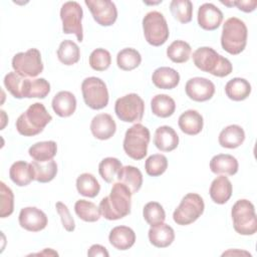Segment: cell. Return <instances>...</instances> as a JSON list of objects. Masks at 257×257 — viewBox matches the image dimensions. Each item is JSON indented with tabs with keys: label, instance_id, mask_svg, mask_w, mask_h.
<instances>
[{
	"label": "cell",
	"instance_id": "7402d4cb",
	"mask_svg": "<svg viewBox=\"0 0 257 257\" xmlns=\"http://www.w3.org/2000/svg\"><path fill=\"white\" fill-rule=\"evenodd\" d=\"M148 236L151 244L158 248L169 247L175 240L174 229L165 223L151 226Z\"/></svg>",
	"mask_w": 257,
	"mask_h": 257
},
{
	"label": "cell",
	"instance_id": "277c9868",
	"mask_svg": "<svg viewBox=\"0 0 257 257\" xmlns=\"http://www.w3.org/2000/svg\"><path fill=\"white\" fill-rule=\"evenodd\" d=\"M247 37L248 29L244 21L237 17H230L223 24L221 46L229 54H240L246 47Z\"/></svg>",
	"mask_w": 257,
	"mask_h": 257
},
{
	"label": "cell",
	"instance_id": "f6af8a7d",
	"mask_svg": "<svg viewBox=\"0 0 257 257\" xmlns=\"http://www.w3.org/2000/svg\"><path fill=\"white\" fill-rule=\"evenodd\" d=\"M24 77L16 73L15 71L8 72L4 77V85L6 89L15 97V98H22V84H23Z\"/></svg>",
	"mask_w": 257,
	"mask_h": 257
},
{
	"label": "cell",
	"instance_id": "d4e9b609",
	"mask_svg": "<svg viewBox=\"0 0 257 257\" xmlns=\"http://www.w3.org/2000/svg\"><path fill=\"white\" fill-rule=\"evenodd\" d=\"M239 164L235 157L229 154H219L210 161V169L216 175L233 176L238 172Z\"/></svg>",
	"mask_w": 257,
	"mask_h": 257
},
{
	"label": "cell",
	"instance_id": "d590c367",
	"mask_svg": "<svg viewBox=\"0 0 257 257\" xmlns=\"http://www.w3.org/2000/svg\"><path fill=\"white\" fill-rule=\"evenodd\" d=\"M141 62L142 56L140 52L132 47L121 49L116 55V64L121 70L124 71H131L137 68Z\"/></svg>",
	"mask_w": 257,
	"mask_h": 257
},
{
	"label": "cell",
	"instance_id": "5b68a950",
	"mask_svg": "<svg viewBox=\"0 0 257 257\" xmlns=\"http://www.w3.org/2000/svg\"><path fill=\"white\" fill-rule=\"evenodd\" d=\"M151 134L147 126L135 123L125 132L122 147L124 153L133 160H143L148 154Z\"/></svg>",
	"mask_w": 257,
	"mask_h": 257
},
{
	"label": "cell",
	"instance_id": "83f0119b",
	"mask_svg": "<svg viewBox=\"0 0 257 257\" xmlns=\"http://www.w3.org/2000/svg\"><path fill=\"white\" fill-rule=\"evenodd\" d=\"M9 177L11 181L19 187L29 185L34 180L32 165L24 161H17L13 163L9 170Z\"/></svg>",
	"mask_w": 257,
	"mask_h": 257
},
{
	"label": "cell",
	"instance_id": "e575fe53",
	"mask_svg": "<svg viewBox=\"0 0 257 257\" xmlns=\"http://www.w3.org/2000/svg\"><path fill=\"white\" fill-rule=\"evenodd\" d=\"M31 165L34 172V180L39 183L51 182L57 174V164L54 160L47 162L34 161Z\"/></svg>",
	"mask_w": 257,
	"mask_h": 257
},
{
	"label": "cell",
	"instance_id": "f1b7e54d",
	"mask_svg": "<svg viewBox=\"0 0 257 257\" xmlns=\"http://www.w3.org/2000/svg\"><path fill=\"white\" fill-rule=\"evenodd\" d=\"M117 182L125 185L131 193L137 194L143 185V174L140 169L134 166L121 167L116 175Z\"/></svg>",
	"mask_w": 257,
	"mask_h": 257
},
{
	"label": "cell",
	"instance_id": "7a4b0ae2",
	"mask_svg": "<svg viewBox=\"0 0 257 257\" xmlns=\"http://www.w3.org/2000/svg\"><path fill=\"white\" fill-rule=\"evenodd\" d=\"M192 58L197 68L217 77H225L233 70L231 61L209 46L197 48Z\"/></svg>",
	"mask_w": 257,
	"mask_h": 257
},
{
	"label": "cell",
	"instance_id": "bcb514c9",
	"mask_svg": "<svg viewBox=\"0 0 257 257\" xmlns=\"http://www.w3.org/2000/svg\"><path fill=\"white\" fill-rule=\"evenodd\" d=\"M55 209H56L58 215L60 216L63 228L67 232L74 231V229H75V222H74L72 216L70 215V212H69L67 206L65 204H63L62 202H57L55 204Z\"/></svg>",
	"mask_w": 257,
	"mask_h": 257
},
{
	"label": "cell",
	"instance_id": "44dd1931",
	"mask_svg": "<svg viewBox=\"0 0 257 257\" xmlns=\"http://www.w3.org/2000/svg\"><path fill=\"white\" fill-rule=\"evenodd\" d=\"M233 187L230 180L225 175L215 178L210 186V197L216 204L223 205L229 201L232 196Z\"/></svg>",
	"mask_w": 257,
	"mask_h": 257
},
{
	"label": "cell",
	"instance_id": "d6986e66",
	"mask_svg": "<svg viewBox=\"0 0 257 257\" xmlns=\"http://www.w3.org/2000/svg\"><path fill=\"white\" fill-rule=\"evenodd\" d=\"M154 144L161 152H172L179 146V136L172 126L162 125L155 132Z\"/></svg>",
	"mask_w": 257,
	"mask_h": 257
},
{
	"label": "cell",
	"instance_id": "74e56055",
	"mask_svg": "<svg viewBox=\"0 0 257 257\" xmlns=\"http://www.w3.org/2000/svg\"><path fill=\"white\" fill-rule=\"evenodd\" d=\"M192 48L184 40H175L167 48V56L175 63H185L191 56Z\"/></svg>",
	"mask_w": 257,
	"mask_h": 257
},
{
	"label": "cell",
	"instance_id": "681fc988",
	"mask_svg": "<svg viewBox=\"0 0 257 257\" xmlns=\"http://www.w3.org/2000/svg\"><path fill=\"white\" fill-rule=\"evenodd\" d=\"M222 255L223 256H225V255H249V256H251L250 253H248L246 251H240V250H229L227 252H224Z\"/></svg>",
	"mask_w": 257,
	"mask_h": 257
},
{
	"label": "cell",
	"instance_id": "2e32d148",
	"mask_svg": "<svg viewBox=\"0 0 257 257\" xmlns=\"http://www.w3.org/2000/svg\"><path fill=\"white\" fill-rule=\"evenodd\" d=\"M198 24L207 31L216 30L223 21L222 11L213 3H204L198 9Z\"/></svg>",
	"mask_w": 257,
	"mask_h": 257
},
{
	"label": "cell",
	"instance_id": "6da1fadb",
	"mask_svg": "<svg viewBox=\"0 0 257 257\" xmlns=\"http://www.w3.org/2000/svg\"><path fill=\"white\" fill-rule=\"evenodd\" d=\"M132 193L122 183L116 182L112 185L108 196L101 199L99 209L101 215L109 221L121 219L131 213Z\"/></svg>",
	"mask_w": 257,
	"mask_h": 257
},
{
	"label": "cell",
	"instance_id": "836d02e7",
	"mask_svg": "<svg viewBox=\"0 0 257 257\" xmlns=\"http://www.w3.org/2000/svg\"><path fill=\"white\" fill-rule=\"evenodd\" d=\"M58 60L64 65H73L80 58V50L78 45L72 40H63L57 49Z\"/></svg>",
	"mask_w": 257,
	"mask_h": 257
},
{
	"label": "cell",
	"instance_id": "d6a6232c",
	"mask_svg": "<svg viewBox=\"0 0 257 257\" xmlns=\"http://www.w3.org/2000/svg\"><path fill=\"white\" fill-rule=\"evenodd\" d=\"M76 190L84 197L94 198L100 191V185L92 174L83 173L76 179Z\"/></svg>",
	"mask_w": 257,
	"mask_h": 257
},
{
	"label": "cell",
	"instance_id": "603a6c76",
	"mask_svg": "<svg viewBox=\"0 0 257 257\" xmlns=\"http://www.w3.org/2000/svg\"><path fill=\"white\" fill-rule=\"evenodd\" d=\"M152 81L154 85L161 89H173L180 82L179 72L168 66H161L152 74Z\"/></svg>",
	"mask_w": 257,
	"mask_h": 257
},
{
	"label": "cell",
	"instance_id": "4fadbf2b",
	"mask_svg": "<svg viewBox=\"0 0 257 257\" xmlns=\"http://www.w3.org/2000/svg\"><path fill=\"white\" fill-rule=\"evenodd\" d=\"M94 21L100 26H111L117 18L115 4L109 0H85Z\"/></svg>",
	"mask_w": 257,
	"mask_h": 257
},
{
	"label": "cell",
	"instance_id": "5bb4252c",
	"mask_svg": "<svg viewBox=\"0 0 257 257\" xmlns=\"http://www.w3.org/2000/svg\"><path fill=\"white\" fill-rule=\"evenodd\" d=\"M186 94L194 101L203 102L211 99L215 93V84L205 77L190 78L185 85Z\"/></svg>",
	"mask_w": 257,
	"mask_h": 257
},
{
	"label": "cell",
	"instance_id": "b9f144b4",
	"mask_svg": "<svg viewBox=\"0 0 257 257\" xmlns=\"http://www.w3.org/2000/svg\"><path fill=\"white\" fill-rule=\"evenodd\" d=\"M168 168V159L162 154L150 156L145 162L146 173L151 177H159L163 175Z\"/></svg>",
	"mask_w": 257,
	"mask_h": 257
},
{
	"label": "cell",
	"instance_id": "3957f363",
	"mask_svg": "<svg viewBox=\"0 0 257 257\" xmlns=\"http://www.w3.org/2000/svg\"><path fill=\"white\" fill-rule=\"evenodd\" d=\"M52 120L51 114L41 102H34L16 119L17 132L24 137H33L40 134Z\"/></svg>",
	"mask_w": 257,
	"mask_h": 257
},
{
	"label": "cell",
	"instance_id": "7bdbcfd3",
	"mask_svg": "<svg viewBox=\"0 0 257 257\" xmlns=\"http://www.w3.org/2000/svg\"><path fill=\"white\" fill-rule=\"evenodd\" d=\"M88 62L93 70L104 71L110 66L111 56L108 50L104 48H96L90 53Z\"/></svg>",
	"mask_w": 257,
	"mask_h": 257
},
{
	"label": "cell",
	"instance_id": "484cf974",
	"mask_svg": "<svg viewBox=\"0 0 257 257\" xmlns=\"http://www.w3.org/2000/svg\"><path fill=\"white\" fill-rule=\"evenodd\" d=\"M50 92V83L45 78L29 79L24 77L22 84V98H45Z\"/></svg>",
	"mask_w": 257,
	"mask_h": 257
},
{
	"label": "cell",
	"instance_id": "8d00e7d4",
	"mask_svg": "<svg viewBox=\"0 0 257 257\" xmlns=\"http://www.w3.org/2000/svg\"><path fill=\"white\" fill-rule=\"evenodd\" d=\"M75 214L84 222H96L100 218V209L94 203L81 199L74 204Z\"/></svg>",
	"mask_w": 257,
	"mask_h": 257
},
{
	"label": "cell",
	"instance_id": "1f68e13d",
	"mask_svg": "<svg viewBox=\"0 0 257 257\" xmlns=\"http://www.w3.org/2000/svg\"><path fill=\"white\" fill-rule=\"evenodd\" d=\"M57 153V145L54 141L38 142L32 145L29 150V156L37 162H47L53 160Z\"/></svg>",
	"mask_w": 257,
	"mask_h": 257
},
{
	"label": "cell",
	"instance_id": "30bf717a",
	"mask_svg": "<svg viewBox=\"0 0 257 257\" xmlns=\"http://www.w3.org/2000/svg\"><path fill=\"white\" fill-rule=\"evenodd\" d=\"M114 112L124 122H140L145 112V102L137 93L125 94L115 100Z\"/></svg>",
	"mask_w": 257,
	"mask_h": 257
},
{
	"label": "cell",
	"instance_id": "52a82bcc",
	"mask_svg": "<svg viewBox=\"0 0 257 257\" xmlns=\"http://www.w3.org/2000/svg\"><path fill=\"white\" fill-rule=\"evenodd\" d=\"M144 36L153 46H161L169 38L170 31L165 16L159 11H151L143 18Z\"/></svg>",
	"mask_w": 257,
	"mask_h": 257
},
{
	"label": "cell",
	"instance_id": "60d3db41",
	"mask_svg": "<svg viewBox=\"0 0 257 257\" xmlns=\"http://www.w3.org/2000/svg\"><path fill=\"white\" fill-rule=\"evenodd\" d=\"M143 216L145 221L151 226L164 223L166 220L165 210L158 202L147 203L143 209Z\"/></svg>",
	"mask_w": 257,
	"mask_h": 257
},
{
	"label": "cell",
	"instance_id": "ffe728a7",
	"mask_svg": "<svg viewBox=\"0 0 257 257\" xmlns=\"http://www.w3.org/2000/svg\"><path fill=\"white\" fill-rule=\"evenodd\" d=\"M108 241L115 249L124 251L135 244L136 233L127 226H116L110 230Z\"/></svg>",
	"mask_w": 257,
	"mask_h": 257
},
{
	"label": "cell",
	"instance_id": "f35d334b",
	"mask_svg": "<svg viewBox=\"0 0 257 257\" xmlns=\"http://www.w3.org/2000/svg\"><path fill=\"white\" fill-rule=\"evenodd\" d=\"M170 11L179 22L189 23L193 17V3L190 0H173L170 3Z\"/></svg>",
	"mask_w": 257,
	"mask_h": 257
},
{
	"label": "cell",
	"instance_id": "e0dca14e",
	"mask_svg": "<svg viewBox=\"0 0 257 257\" xmlns=\"http://www.w3.org/2000/svg\"><path fill=\"white\" fill-rule=\"evenodd\" d=\"M115 121L108 113H98L91 119L90 132L97 140H108L115 134Z\"/></svg>",
	"mask_w": 257,
	"mask_h": 257
},
{
	"label": "cell",
	"instance_id": "8fae6325",
	"mask_svg": "<svg viewBox=\"0 0 257 257\" xmlns=\"http://www.w3.org/2000/svg\"><path fill=\"white\" fill-rule=\"evenodd\" d=\"M11 64L14 71L23 77H35L43 71L41 53L37 48L16 53Z\"/></svg>",
	"mask_w": 257,
	"mask_h": 257
},
{
	"label": "cell",
	"instance_id": "c3c4849f",
	"mask_svg": "<svg viewBox=\"0 0 257 257\" xmlns=\"http://www.w3.org/2000/svg\"><path fill=\"white\" fill-rule=\"evenodd\" d=\"M87 255L90 257H95V256H104L108 257L109 253L107 252L106 248L102 245L99 244H93L90 246V248L87 251Z\"/></svg>",
	"mask_w": 257,
	"mask_h": 257
},
{
	"label": "cell",
	"instance_id": "ab89813d",
	"mask_svg": "<svg viewBox=\"0 0 257 257\" xmlns=\"http://www.w3.org/2000/svg\"><path fill=\"white\" fill-rule=\"evenodd\" d=\"M121 167L122 165L118 159L107 157L100 161L98 165V173L103 181L106 183H112Z\"/></svg>",
	"mask_w": 257,
	"mask_h": 257
},
{
	"label": "cell",
	"instance_id": "7dc6e473",
	"mask_svg": "<svg viewBox=\"0 0 257 257\" xmlns=\"http://www.w3.org/2000/svg\"><path fill=\"white\" fill-rule=\"evenodd\" d=\"M233 6H236L239 10L249 13L256 9L257 1L256 0H237L233 1Z\"/></svg>",
	"mask_w": 257,
	"mask_h": 257
},
{
	"label": "cell",
	"instance_id": "4316f807",
	"mask_svg": "<svg viewBox=\"0 0 257 257\" xmlns=\"http://www.w3.org/2000/svg\"><path fill=\"white\" fill-rule=\"evenodd\" d=\"M218 141L223 148L236 149L244 143L245 132L238 124H230L221 131Z\"/></svg>",
	"mask_w": 257,
	"mask_h": 257
},
{
	"label": "cell",
	"instance_id": "7c38bea8",
	"mask_svg": "<svg viewBox=\"0 0 257 257\" xmlns=\"http://www.w3.org/2000/svg\"><path fill=\"white\" fill-rule=\"evenodd\" d=\"M83 11L76 1H67L60 8V19L62 21V31L65 34H75L77 40H83V30L81 20Z\"/></svg>",
	"mask_w": 257,
	"mask_h": 257
},
{
	"label": "cell",
	"instance_id": "8992f818",
	"mask_svg": "<svg viewBox=\"0 0 257 257\" xmlns=\"http://www.w3.org/2000/svg\"><path fill=\"white\" fill-rule=\"evenodd\" d=\"M233 228L240 235H253L257 231V218L254 205L247 199L236 201L231 210Z\"/></svg>",
	"mask_w": 257,
	"mask_h": 257
},
{
	"label": "cell",
	"instance_id": "ac0fdd59",
	"mask_svg": "<svg viewBox=\"0 0 257 257\" xmlns=\"http://www.w3.org/2000/svg\"><path fill=\"white\" fill-rule=\"evenodd\" d=\"M51 106L58 116L68 117L72 115L76 109V98L72 92L61 90L53 96Z\"/></svg>",
	"mask_w": 257,
	"mask_h": 257
},
{
	"label": "cell",
	"instance_id": "9c48e42d",
	"mask_svg": "<svg viewBox=\"0 0 257 257\" xmlns=\"http://www.w3.org/2000/svg\"><path fill=\"white\" fill-rule=\"evenodd\" d=\"M81 93L85 104L91 109H101L108 103V90L105 82L95 76L83 79L81 83Z\"/></svg>",
	"mask_w": 257,
	"mask_h": 257
},
{
	"label": "cell",
	"instance_id": "4dcf8cb0",
	"mask_svg": "<svg viewBox=\"0 0 257 257\" xmlns=\"http://www.w3.org/2000/svg\"><path fill=\"white\" fill-rule=\"evenodd\" d=\"M152 112L159 117H169L176 110V102L173 97L168 94H156L151 100Z\"/></svg>",
	"mask_w": 257,
	"mask_h": 257
},
{
	"label": "cell",
	"instance_id": "ee69618b",
	"mask_svg": "<svg viewBox=\"0 0 257 257\" xmlns=\"http://www.w3.org/2000/svg\"><path fill=\"white\" fill-rule=\"evenodd\" d=\"M1 190V208L0 217L6 218L10 216L14 211V195L12 190L6 186L4 182H0Z\"/></svg>",
	"mask_w": 257,
	"mask_h": 257
},
{
	"label": "cell",
	"instance_id": "f546056e",
	"mask_svg": "<svg viewBox=\"0 0 257 257\" xmlns=\"http://www.w3.org/2000/svg\"><path fill=\"white\" fill-rule=\"evenodd\" d=\"M251 84L245 78L234 77L230 79L225 85L226 95L235 101L246 99L251 93Z\"/></svg>",
	"mask_w": 257,
	"mask_h": 257
},
{
	"label": "cell",
	"instance_id": "cb8c5ba5",
	"mask_svg": "<svg viewBox=\"0 0 257 257\" xmlns=\"http://www.w3.org/2000/svg\"><path fill=\"white\" fill-rule=\"evenodd\" d=\"M178 124L184 134L196 136L202 132L204 119L202 114L197 110L188 109L179 116Z\"/></svg>",
	"mask_w": 257,
	"mask_h": 257
},
{
	"label": "cell",
	"instance_id": "ba28073f",
	"mask_svg": "<svg viewBox=\"0 0 257 257\" xmlns=\"http://www.w3.org/2000/svg\"><path fill=\"white\" fill-rule=\"evenodd\" d=\"M203 198L196 193H189L183 197L180 205L173 213V220L177 225L186 226L194 223L204 213Z\"/></svg>",
	"mask_w": 257,
	"mask_h": 257
},
{
	"label": "cell",
	"instance_id": "9a60e30c",
	"mask_svg": "<svg viewBox=\"0 0 257 257\" xmlns=\"http://www.w3.org/2000/svg\"><path fill=\"white\" fill-rule=\"evenodd\" d=\"M18 221L21 228L29 232H39L43 230L48 223L46 214L36 207H25L21 209Z\"/></svg>",
	"mask_w": 257,
	"mask_h": 257
}]
</instances>
